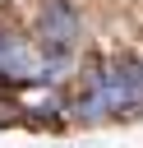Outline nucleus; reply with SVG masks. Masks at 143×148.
<instances>
[{
    "label": "nucleus",
    "instance_id": "nucleus-1",
    "mask_svg": "<svg viewBox=\"0 0 143 148\" xmlns=\"http://www.w3.org/2000/svg\"><path fill=\"white\" fill-rule=\"evenodd\" d=\"M143 116V56L120 51L106 60H88L74 74V92L65 97V120L106 125Z\"/></svg>",
    "mask_w": 143,
    "mask_h": 148
},
{
    "label": "nucleus",
    "instance_id": "nucleus-3",
    "mask_svg": "<svg viewBox=\"0 0 143 148\" xmlns=\"http://www.w3.org/2000/svg\"><path fill=\"white\" fill-rule=\"evenodd\" d=\"M0 88L9 92H28V88H46L42 74V51L32 42V32L0 23Z\"/></svg>",
    "mask_w": 143,
    "mask_h": 148
},
{
    "label": "nucleus",
    "instance_id": "nucleus-2",
    "mask_svg": "<svg viewBox=\"0 0 143 148\" xmlns=\"http://www.w3.org/2000/svg\"><path fill=\"white\" fill-rule=\"evenodd\" d=\"M32 42L42 56H78L83 46V14L74 0H37L32 9Z\"/></svg>",
    "mask_w": 143,
    "mask_h": 148
}]
</instances>
